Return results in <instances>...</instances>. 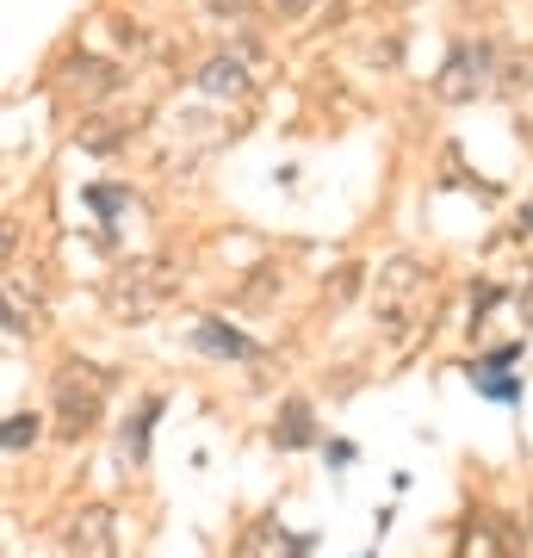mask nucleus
<instances>
[{"label": "nucleus", "mask_w": 533, "mask_h": 558, "mask_svg": "<svg viewBox=\"0 0 533 558\" xmlns=\"http://www.w3.org/2000/svg\"><path fill=\"white\" fill-rule=\"evenodd\" d=\"M472 379H477V391H484V398H502V403H509V398H521V385H514V379H502V373H472Z\"/></svg>", "instance_id": "nucleus-12"}, {"label": "nucleus", "mask_w": 533, "mask_h": 558, "mask_svg": "<svg viewBox=\"0 0 533 558\" xmlns=\"http://www.w3.org/2000/svg\"><path fill=\"white\" fill-rule=\"evenodd\" d=\"M198 87H205V94H223V100H237L242 87H249V75H242L237 57H211L205 69H198Z\"/></svg>", "instance_id": "nucleus-7"}, {"label": "nucleus", "mask_w": 533, "mask_h": 558, "mask_svg": "<svg viewBox=\"0 0 533 558\" xmlns=\"http://www.w3.org/2000/svg\"><path fill=\"white\" fill-rule=\"evenodd\" d=\"M279 13H286V20H292V13H304V0H274Z\"/></svg>", "instance_id": "nucleus-15"}, {"label": "nucleus", "mask_w": 533, "mask_h": 558, "mask_svg": "<svg viewBox=\"0 0 533 558\" xmlns=\"http://www.w3.org/2000/svg\"><path fill=\"white\" fill-rule=\"evenodd\" d=\"M62 546H69V558H119V515L106 502H87L69 515Z\"/></svg>", "instance_id": "nucleus-3"}, {"label": "nucleus", "mask_w": 533, "mask_h": 558, "mask_svg": "<svg viewBox=\"0 0 533 558\" xmlns=\"http://www.w3.org/2000/svg\"><path fill=\"white\" fill-rule=\"evenodd\" d=\"M124 137H131V124L124 119H87L75 131L81 149H94V156H112V149H124Z\"/></svg>", "instance_id": "nucleus-8"}, {"label": "nucleus", "mask_w": 533, "mask_h": 558, "mask_svg": "<svg viewBox=\"0 0 533 558\" xmlns=\"http://www.w3.org/2000/svg\"><path fill=\"white\" fill-rule=\"evenodd\" d=\"M87 205L94 211H124V193L119 186H87Z\"/></svg>", "instance_id": "nucleus-13"}, {"label": "nucleus", "mask_w": 533, "mask_h": 558, "mask_svg": "<svg viewBox=\"0 0 533 558\" xmlns=\"http://www.w3.org/2000/svg\"><path fill=\"white\" fill-rule=\"evenodd\" d=\"M422 286H428V267H415V260H391L385 274H378V286H373V304H378V317L391 323H403V311H410L415 299H422Z\"/></svg>", "instance_id": "nucleus-4"}, {"label": "nucleus", "mask_w": 533, "mask_h": 558, "mask_svg": "<svg viewBox=\"0 0 533 558\" xmlns=\"http://www.w3.org/2000/svg\"><path fill=\"white\" fill-rule=\"evenodd\" d=\"M267 435H274L279 453H304V447H316V440H323V428H316V416H311V403H304V398H286Z\"/></svg>", "instance_id": "nucleus-5"}, {"label": "nucleus", "mask_w": 533, "mask_h": 558, "mask_svg": "<svg viewBox=\"0 0 533 558\" xmlns=\"http://www.w3.org/2000/svg\"><path fill=\"white\" fill-rule=\"evenodd\" d=\"M514 236H533V205L521 211V218H514Z\"/></svg>", "instance_id": "nucleus-14"}, {"label": "nucleus", "mask_w": 533, "mask_h": 558, "mask_svg": "<svg viewBox=\"0 0 533 558\" xmlns=\"http://www.w3.org/2000/svg\"><path fill=\"white\" fill-rule=\"evenodd\" d=\"M32 440H38V416H32V410H13V416H7V453H20Z\"/></svg>", "instance_id": "nucleus-11"}, {"label": "nucleus", "mask_w": 533, "mask_h": 558, "mask_svg": "<svg viewBox=\"0 0 533 558\" xmlns=\"http://www.w3.org/2000/svg\"><path fill=\"white\" fill-rule=\"evenodd\" d=\"M490 81H496V44L472 38V44L447 50V62H440V75H435V94L447 106H472L477 94H490Z\"/></svg>", "instance_id": "nucleus-2"}, {"label": "nucleus", "mask_w": 533, "mask_h": 558, "mask_svg": "<svg viewBox=\"0 0 533 558\" xmlns=\"http://www.w3.org/2000/svg\"><path fill=\"white\" fill-rule=\"evenodd\" d=\"M193 348H198V354H218V360H255L261 354L242 329H230V323H218V317H205L193 329Z\"/></svg>", "instance_id": "nucleus-6"}, {"label": "nucleus", "mask_w": 533, "mask_h": 558, "mask_svg": "<svg viewBox=\"0 0 533 558\" xmlns=\"http://www.w3.org/2000/svg\"><path fill=\"white\" fill-rule=\"evenodd\" d=\"M50 398H57L62 435H69V440L94 435L99 416H106V373H99L94 360H62V373H57V385H50Z\"/></svg>", "instance_id": "nucleus-1"}, {"label": "nucleus", "mask_w": 533, "mask_h": 558, "mask_svg": "<svg viewBox=\"0 0 533 558\" xmlns=\"http://www.w3.org/2000/svg\"><path fill=\"white\" fill-rule=\"evenodd\" d=\"M490 558H533L528 539H521V521H514V515H496V521H490Z\"/></svg>", "instance_id": "nucleus-9"}, {"label": "nucleus", "mask_w": 533, "mask_h": 558, "mask_svg": "<svg viewBox=\"0 0 533 558\" xmlns=\"http://www.w3.org/2000/svg\"><path fill=\"white\" fill-rule=\"evenodd\" d=\"M156 416H161V403H156V398L143 403L137 416H131V459H143V453H149V428H156Z\"/></svg>", "instance_id": "nucleus-10"}]
</instances>
